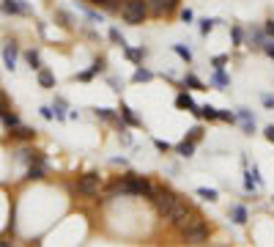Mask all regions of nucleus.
I'll list each match as a JSON object with an SVG mask.
<instances>
[{
	"label": "nucleus",
	"instance_id": "33",
	"mask_svg": "<svg viewBox=\"0 0 274 247\" xmlns=\"http://www.w3.org/2000/svg\"><path fill=\"white\" fill-rule=\"evenodd\" d=\"M118 140L124 143V146L132 143V135H129V129H126V124H118Z\"/></svg>",
	"mask_w": 274,
	"mask_h": 247
},
{
	"label": "nucleus",
	"instance_id": "41",
	"mask_svg": "<svg viewBox=\"0 0 274 247\" xmlns=\"http://www.w3.org/2000/svg\"><path fill=\"white\" fill-rule=\"evenodd\" d=\"M263 53H266L269 58H274V41H263Z\"/></svg>",
	"mask_w": 274,
	"mask_h": 247
},
{
	"label": "nucleus",
	"instance_id": "26",
	"mask_svg": "<svg viewBox=\"0 0 274 247\" xmlns=\"http://www.w3.org/2000/svg\"><path fill=\"white\" fill-rule=\"evenodd\" d=\"M55 19H58V25H63V28H72V14L63 11V8H58V11H55Z\"/></svg>",
	"mask_w": 274,
	"mask_h": 247
},
{
	"label": "nucleus",
	"instance_id": "18",
	"mask_svg": "<svg viewBox=\"0 0 274 247\" xmlns=\"http://www.w3.org/2000/svg\"><path fill=\"white\" fill-rule=\"evenodd\" d=\"M121 50H124V53H126V58H129L132 63H143V58H145V55H148V50H143V47H140V50H132V47H121Z\"/></svg>",
	"mask_w": 274,
	"mask_h": 247
},
{
	"label": "nucleus",
	"instance_id": "19",
	"mask_svg": "<svg viewBox=\"0 0 274 247\" xmlns=\"http://www.w3.org/2000/svg\"><path fill=\"white\" fill-rule=\"evenodd\" d=\"M148 80H154V71L151 69H143V63L135 69V74H132V82H148Z\"/></svg>",
	"mask_w": 274,
	"mask_h": 247
},
{
	"label": "nucleus",
	"instance_id": "15",
	"mask_svg": "<svg viewBox=\"0 0 274 247\" xmlns=\"http://www.w3.org/2000/svg\"><path fill=\"white\" fill-rule=\"evenodd\" d=\"M93 116H96V118H101V121H107V124H115V126L121 124V121H118V116H115L113 110H107V107H96Z\"/></svg>",
	"mask_w": 274,
	"mask_h": 247
},
{
	"label": "nucleus",
	"instance_id": "24",
	"mask_svg": "<svg viewBox=\"0 0 274 247\" xmlns=\"http://www.w3.org/2000/svg\"><path fill=\"white\" fill-rule=\"evenodd\" d=\"M181 82H184V88H192V91H203V88H206L195 74H184V80H181Z\"/></svg>",
	"mask_w": 274,
	"mask_h": 247
},
{
	"label": "nucleus",
	"instance_id": "31",
	"mask_svg": "<svg viewBox=\"0 0 274 247\" xmlns=\"http://www.w3.org/2000/svg\"><path fill=\"white\" fill-rule=\"evenodd\" d=\"M176 55H179V58H184L186 63H192V53H189V47H184V44H176Z\"/></svg>",
	"mask_w": 274,
	"mask_h": 247
},
{
	"label": "nucleus",
	"instance_id": "30",
	"mask_svg": "<svg viewBox=\"0 0 274 247\" xmlns=\"http://www.w3.org/2000/svg\"><path fill=\"white\" fill-rule=\"evenodd\" d=\"M55 118H60V121H63V118H69V113H66V102L60 99H55Z\"/></svg>",
	"mask_w": 274,
	"mask_h": 247
},
{
	"label": "nucleus",
	"instance_id": "2",
	"mask_svg": "<svg viewBox=\"0 0 274 247\" xmlns=\"http://www.w3.org/2000/svg\"><path fill=\"white\" fill-rule=\"evenodd\" d=\"M179 231H181L186 245H203V242H209V225L203 223V217H197V214H189L179 225Z\"/></svg>",
	"mask_w": 274,
	"mask_h": 247
},
{
	"label": "nucleus",
	"instance_id": "4",
	"mask_svg": "<svg viewBox=\"0 0 274 247\" xmlns=\"http://www.w3.org/2000/svg\"><path fill=\"white\" fill-rule=\"evenodd\" d=\"M101 192V176L99 173H85L77 179V195L83 198H96Z\"/></svg>",
	"mask_w": 274,
	"mask_h": 247
},
{
	"label": "nucleus",
	"instance_id": "27",
	"mask_svg": "<svg viewBox=\"0 0 274 247\" xmlns=\"http://www.w3.org/2000/svg\"><path fill=\"white\" fill-rule=\"evenodd\" d=\"M214 85H220V88H225V85H230V77H228L222 69H214Z\"/></svg>",
	"mask_w": 274,
	"mask_h": 247
},
{
	"label": "nucleus",
	"instance_id": "22",
	"mask_svg": "<svg viewBox=\"0 0 274 247\" xmlns=\"http://www.w3.org/2000/svg\"><path fill=\"white\" fill-rule=\"evenodd\" d=\"M263 41H266V30H252L250 33V47L263 50Z\"/></svg>",
	"mask_w": 274,
	"mask_h": 247
},
{
	"label": "nucleus",
	"instance_id": "40",
	"mask_svg": "<svg viewBox=\"0 0 274 247\" xmlns=\"http://www.w3.org/2000/svg\"><path fill=\"white\" fill-rule=\"evenodd\" d=\"M233 41H236V44H241V41H244V33H241V28H238V25H233Z\"/></svg>",
	"mask_w": 274,
	"mask_h": 247
},
{
	"label": "nucleus",
	"instance_id": "48",
	"mask_svg": "<svg viewBox=\"0 0 274 247\" xmlns=\"http://www.w3.org/2000/svg\"><path fill=\"white\" fill-rule=\"evenodd\" d=\"M85 14H88V19H91V22H101V19H99V14H96V11H91V8H88Z\"/></svg>",
	"mask_w": 274,
	"mask_h": 247
},
{
	"label": "nucleus",
	"instance_id": "12",
	"mask_svg": "<svg viewBox=\"0 0 274 247\" xmlns=\"http://www.w3.org/2000/svg\"><path fill=\"white\" fill-rule=\"evenodd\" d=\"M0 11L3 14H30V8L19 0H0Z\"/></svg>",
	"mask_w": 274,
	"mask_h": 247
},
{
	"label": "nucleus",
	"instance_id": "32",
	"mask_svg": "<svg viewBox=\"0 0 274 247\" xmlns=\"http://www.w3.org/2000/svg\"><path fill=\"white\" fill-rule=\"evenodd\" d=\"M186 137H189L192 143H200V140H203V126H200V124H195V126L189 129V135H186Z\"/></svg>",
	"mask_w": 274,
	"mask_h": 247
},
{
	"label": "nucleus",
	"instance_id": "43",
	"mask_svg": "<svg viewBox=\"0 0 274 247\" xmlns=\"http://www.w3.org/2000/svg\"><path fill=\"white\" fill-rule=\"evenodd\" d=\"M181 19H184V22H186V25H189V22H192V19H195V14H192V11H189V8H184V11H181Z\"/></svg>",
	"mask_w": 274,
	"mask_h": 247
},
{
	"label": "nucleus",
	"instance_id": "21",
	"mask_svg": "<svg viewBox=\"0 0 274 247\" xmlns=\"http://www.w3.org/2000/svg\"><path fill=\"white\" fill-rule=\"evenodd\" d=\"M88 3H93V6L104 8V11H118L124 0H88Z\"/></svg>",
	"mask_w": 274,
	"mask_h": 247
},
{
	"label": "nucleus",
	"instance_id": "23",
	"mask_svg": "<svg viewBox=\"0 0 274 247\" xmlns=\"http://www.w3.org/2000/svg\"><path fill=\"white\" fill-rule=\"evenodd\" d=\"M230 217H233V223H236V225H244L247 223V209H244V206H233Z\"/></svg>",
	"mask_w": 274,
	"mask_h": 247
},
{
	"label": "nucleus",
	"instance_id": "34",
	"mask_svg": "<svg viewBox=\"0 0 274 247\" xmlns=\"http://www.w3.org/2000/svg\"><path fill=\"white\" fill-rule=\"evenodd\" d=\"M217 19H200V36H209L211 30H214Z\"/></svg>",
	"mask_w": 274,
	"mask_h": 247
},
{
	"label": "nucleus",
	"instance_id": "39",
	"mask_svg": "<svg viewBox=\"0 0 274 247\" xmlns=\"http://www.w3.org/2000/svg\"><path fill=\"white\" fill-rule=\"evenodd\" d=\"M261 102H263V107L274 110V96H272V94H263V96H261Z\"/></svg>",
	"mask_w": 274,
	"mask_h": 247
},
{
	"label": "nucleus",
	"instance_id": "1",
	"mask_svg": "<svg viewBox=\"0 0 274 247\" xmlns=\"http://www.w3.org/2000/svg\"><path fill=\"white\" fill-rule=\"evenodd\" d=\"M151 203H154L156 214L165 217V220H170L176 228L189 217V206H186L179 195H173L170 189H165V187H154V192H151Z\"/></svg>",
	"mask_w": 274,
	"mask_h": 247
},
{
	"label": "nucleus",
	"instance_id": "29",
	"mask_svg": "<svg viewBox=\"0 0 274 247\" xmlns=\"http://www.w3.org/2000/svg\"><path fill=\"white\" fill-rule=\"evenodd\" d=\"M200 116L209 118V121H217V118H220V110H217V107H211V105H206V107H200Z\"/></svg>",
	"mask_w": 274,
	"mask_h": 247
},
{
	"label": "nucleus",
	"instance_id": "5",
	"mask_svg": "<svg viewBox=\"0 0 274 247\" xmlns=\"http://www.w3.org/2000/svg\"><path fill=\"white\" fill-rule=\"evenodd\" d=\"M126 182H129L132 198H151V192H154V184H151V179H145V176L126 173Z\"/></svg>",
	"mask_w": 274,
	"mask_h": 247
},
{
	"label": "nucleus",
	"instance_id": "6",
	"mask_svg": "<svg viewBox=\"0 0 274 247\" xmlns=\"http://www.w3.org/2000/svg\"><path fill=\"white\" fill-rule=\"evenodd\" d=\"M145 3H148V14L154 17H165L179 6V0H145Z\"/></svg>",
	"mask_w": 274,
	"mask_h": 247
},
{
	"label": "nucleus",
	"instance_id": "36",
	"mask_svg": "<svg viewBox=\"0 0 274 247\" xmlns=\"http://www.w3.org/2000/svg\"><path fill=\"white\" fill-rule=\"evenodd\" d=\"M104 66H107V58L101 55V58H96V61H93V66H91V71H93V74H99V71H104Z\"/></svg>",
	"mask_w": 274,
	"mask_h": 247
},
{
	"label": "nucleus",
	"instance_id": "47",
	"mask_svg": "<svg viewBox=\"0 0 274 247\" xmlns=\"http://www.w3.org/2000/svg\"><path fill=\"white\" fill-rule=\"evenodd\" d=\"M91 77H93V71H91V69H88V71H80V74H77V80H83V82H88V80H91Z\"/></svg>",
	"mask_w": 274,
	"mask_h": 247
},
{
	"label": "nucleus",
	"instance_id": "14",
	"mask_svg": "<svg viewBox=\"0 0 274 247\" xmlns=\"http://www.w3.org/2000/svg\"><path fill=\"white\" fill-rule=\"evenodd\" d=\"M195 146H197V143H192L189 137H184V140L176 146V154H179V157H184V159H189L192 154H195Z\"/></svg>",
	"mask_w": 274,
	"mask_h": 247
},
{
	"label": "nucleus",
	"instance_id": "17",
	"mask_svg": "<svg viewBox=\"0 0 274 247\" xmlns=\"http://www.w3.org/2000/svg\"><path fill=\"white\" fill-rule=\"evenodd\" d=\"M121 118H124V124L126 126H140V118L132 113V107L129 105H121Z\"/></svg>",
	"mask_w": 274,
	"mask_h": 247
},
{
	"label": "nucleus",
	"instance_id": "25",
	"mask_svg": "<svg viewBox=\"0 0 274 247\" xmlns=\"http://www.w3.org/2000/svg\"><path fill=\"white\" fill-rule=\"evenodd\" d=\"M25 61H28V63H30V69H42V58H39V53H36V50H28V53H25Z\"/></svg>",
	"mask_w": 274,
	"mask_h": 247
},
{
	"label": "nucleus",
	"instance_id": "42",
	"mask_svg": "<svg viewBox=\"0 0 274 247\" xmlns=\"http://www.w3.org/2000/svg\"><path fill=\"white\" fill-rule=\"evenodd\" d=\"M154 146H156V151H170V143H165V140H154Z\"/></svg>",
	"mask_w": 274,
	"mask_h": 247
},
{
	"label": "nucleus",
	"instance_id": "28",
	"mask_svg": "<svg viewBox=\"0 0 274 247\" xmlns=\"http://www.w3.org/2000/svg\"><path fill=\"white\" fill-rule=\"evenodd\" d=\"M197 195H200L203 200H209V203H214V200L220 198V195H217V189H209V187H200V189H197Z\"/></svg>",
	"mask_w": 274,
	"mask_h": 247
},
{
	"label": "nucleus",
	"instance_id": "45",
	"mask_svg": "<svg viewBox=\"0 0 274 247\" xmlns=\"http://www.w3.org/2000/svg\"><path fill=\"white\" fill-rule=\"evenodd\" d=\"M263 135H266V140H269V143H274V124L263 129Z\"/></svg>",
	"mask_w": 274,
	"mask_h": 247
},
{
	"label": "nucleus",
	"instance_id": "9",
	"mask_svg": "<svg viewBox=\"0 0 274 247\" xmlns=\"http://www.w3.org/2000/svg\"><path fill=\"white\" fill-rule=\"evenodd\" d=\"M176 107H179V110H189V113H195V116H200V107L195 105V99H192L186 91H179V96H176Z\"/></svg>",
	"mask_w": 274,
	"mask_h": 247
},
{
	"label": "nucleus",
	"instance_id": "46",
	"mask_svg": "<svg viewBox=\"0 0 274 247\" xmlns=\"http://www.w3.org/2000/svg\"><path fill=\"white\" fill-rule=\"evenodd\" d=\"M263 30H266V36H269V39H274V19H269V22H266V28H263Z\"/></svg>",
	"mask_w": 274,
	"mask_h": 247
},
{
	"label": "nucleus",
	"instance_id": "37",
	"mask_svg": "<svg viewBox=\"0 0 274 247\" xmlns=\"http://www.w3.org/2000/svg\"><path fill=\"white\" fill-rule=\"evenodd\" d=\"M228 55H214V61H211V63H214V69H225V63H228Z\"/></svg>",
	"mask_w": 274,
	"mask_h": 247
},
{
	"label": "nucleus",
	"instance_id": "11",
	"mask_svg": "<svg viewBox=\"0 0 274 247\" xmlns=\"http://www.w3.org/2000/svg\"><path fill=\"white\" fill-rule=\"evenodd\" d=\"M17 162H22V165H30V162H39V159H44V154L42 151H36V148H17Z\"/></svg>",
	"mask_w": 274,
	"mask_h": 247
},
{
	"label": "nucleus",
	"instance_id": "10",
	"mask_svg": "<svg viewBox=\"0 0 274 247\" xmlns=\"http://www.w3.org/2000/svg\"><path fill=\"white\" fill-rule=\"evenodd\" d=\"M8 137H11V140H33V137H36V129H33V126H22V124H17V126L8 129Z\"/></svg>",
	"mask_w": 274,
	"mask_h": 247
},
{
	"label": "nucleus",
	"instance_id": "8",
	"mask_svg": "<svg viewBox=\"0 0 274 247\" xmlns=\"http://www.w3.org/2000/svg\"><path fill=\"white\" fill-rule=\"evenodd\" d=\"M47 176V159H39V162H30L28 171H25V182H42Z\"/></svg>",
	"mask_w": 274,
	"mask_h": 247
},
{
	"label": "nucleus",
	"instance_id": "20",
	"mask_svg": "<svg viewBox=\"0 0 274 247\" xmlns=\"http://www.w3.org/2000/svg\"><path fill=\"white\" fill-rule=\"evenodd\" d=\"M0 121H3V126H6V129H11V126H17V124H19V118H17V113L8 107V110L0 113Z\"/></svg>",
	"mask_w": 274,
	"mask_h": 247
},
{
	"label": "nucleus",
	"instance_id": "7",
	"mask_svg": "<svg viewBox=\"0 0 274 247\" xmlns=\"http://www.w3.org/2000/svg\"><path fill=\"white\" fill-rule=\"evenodd\" d=\"M17 55H19V47H17V41H3V63H6L8 71L17 69Z\"/></svg>",
	"mask_w": 274,
	"mask_h": 247
},
{
	"label": "nucleus",
	"instance_id": "38",
	"mask_svg": "<svg viewBox=\"0 0 274 247\" xmlns=\"http://www.w3.org/2000/svg\"><path fill=\"white\" fill-rule=\"evenodd\" d=\"M220 121H228V124H236V113H228V110H220Z\"/></svg>",
	"mask_w": 274,
	"mask_h": 247
},
{
	"label": "nucleus",
	"instance_id": "35",
	"mask_svg": "<svg viewBox=\"0 0 274 247\" xmlns=\"http://www.w3.org/2000/svg\"><path fill=\"white\" fill-rule=\"evenodd\" d=\"M110 39H113V44H118V47H126V41H124V36H121V30H118V28L110 30Z\"/></svg>",
	"mask_w": 274,
	"mask_h": 247
},
{
	"label": "nucleus",
	"instance_id": "16",
	"mask_svg": "<svg viewBox=\"0 0 274 247\" xmlns=\"http://www.w3.org/2000/svg\"><path fill=\"white\" fill-rule=\"evenodd\" d=\"M39 85H42V88H55V74L49 69H39Z\"/></svg>",
	"mask_w": 274,
	"mask_h": 247
},
{
	"label": "nucleus",
	"instance_id": "44",
	"mask_svg": "<svg viewBox=\"0 0 274 247\" xmlns=\"http://www.w3.org/2000/svg\"><path fill=\"white\" fill-rule=\"evenodd\" d=\"M42 118H47V121H52V118H55L52 107H42Z\"/></svg>",
	"mask_w": 274,
	"mask_h": 247
},
{
	"label": "nucleus",
	"instance_id": "3",
	"mask_svg": "<svg viewBox=\"0 0 274 247\" xmlns=\"http://www.w3.org/2000/svg\"><path fill=\"white\" fill-rule=\"evenodd\" d=\"M118 11H121V19H124L126 25H140L148 17V3H145V0H124Z\"/></svg>",
	"mask_w": 274,
	"mask_h": 247
},
{
	"label": "nucleus",
	"instance_id": "13",
	"mask_svg": "<svg viewBox=\"0 0 274 247\" xmlns=\"http://www.w3.org/2000/svg\"><path fill=\"white\" fill-rule=\"evenodd\" d=\"M236 118H241V121H244V135H252V132H255V118H252V113H250V110L238 107Z\"/></svg>",
	"mask_w": 274,
	"mask_h": 247
}]
</instances>
